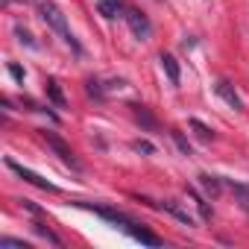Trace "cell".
Wrapping results in <instances>:
<instances>
[{"label": "cell", "mask_w": 249, "mask_h": 249, "mask_svg": "<svg viewBox=\"0 0 249 249\" xmlns=\"http://www.w3.org/2000/svg\"><path fill=\"white\" fill-rule=\"evenodd\" d=\"M47 97H50V103H53V106L65 108V94H62V88H59V82H56V79H47Z\"/></svg>", "instance_id": "4fadbf2b"}, {"label": "cell", "mask_w": 249, "mask_h": 249, "mask_svg": "<svg viewBox=\"0 0 249 249\" xmlns=\"http://www.w3.org/2000/svg\"><path fill=\"white\" fill-rule=\"evenodd\" d=\"M129 108H132V114H135V120H138V123H144V126H147V129H159V123H156V117L150 114V108H147V106H141V103H132Z\"/></svg>", "instance_id": "30bf717a"}, {"label": "cell", "mask_w": 249, "mask_h": 249, "mask_svg": "<svg viewBox=\"0 0 249 249\" xmlns=\"http://www.w3.org/2000/svg\"><path fill=\"white\" fill-rule=\"evenodd\" d=\"M33 229H36V231H38V234H41V237H47V240H50V243H56V246H62V237H59V234H53V231H50V229H47V226H44V223H36V226H33Z\"/></svg>", "instance_id": "2e32d148"}, {"label": "cell", "mask_w": 249, "mask_h": 249, "mask_svg": "<svg viewBox=\"0 0 249 249\" xmlns=\"http://www.w3.org/2000/svg\"><path fill=\"white\" fill-rule=\"evenodd\" d=\"M126 231H129V234H132L135 240H141L144 246H161V243H164V240H161V237H159L156 231L144 229L141 223H129V226H126Z\"/></svg>", "instance_id": "5b68a950"}, {"label": "cell", "mask_w": 249, "mask_h": 249, "mask_svg": "<svg viewBox=\"0 0 249 249\" xmlns=\"http://www.w3.org/2000/svg\"><path fill=\"white\" fill-rule=\"evenodd\" d=\"M161 68H164L167 79H170L173 85H179V62H176L170 53H161Z\"/></svg>", "instance_id": "8fae6325"}, {"label": "cell", "mask_w": 249, "mask_h": 249, "mask_svg": "<svg viewBox=\"0 0 249 249\" xmlns=\"http://www.w3.org/2000/svg\"><path fill=\"white\" fill-rule=\"evenodd\" d=\"M97 12L103 18H117L123 15V0H97Z\"/></svg>", "instance_id": "9c48e42d"}, {"label": "cell", "mask_w": 249, "mask_h": 249, "mask_svg": "<svg viewBox=\"0 0 249 249\" xmlns=\"http://www.w3.org/2000/svg\"><path fill=\"white\" fill-rule=\"evenodd\" d=\"M170 135H173V141H176V147H179V150H182L185 156H191V144H188V141L182 138V132H179V129H170Z\"/></svg>", "instance_id": "ac0fdd59"}, {"label": "cell", "mask_w": 249, "mask_h": 249, "mask_svg": "<svg viewBox=\"0 0 249 249\" xmlns=\"http://www.w3.org/2000/svg\"><path fill=\"white\" fill-rule=\"evenodd\" d=\"M126 24H129V30L135 33V38H141V41H147V38L153 36V24H150V18H147L141 9H129V12H126Z\"/></svg>", "instance_id": "277c9868"}, {"label": "cell", "mask_w": 249, "mask_h": 249, "mask_svg": "<svg viewBox=\"0 0 249 249\" xmlns=\"http://www.w3.org/2000/svg\"><path fill=\"white\" fill-rule=\"evenodd\" d=\"M191 129L196 132V138H199V141H211V138H214L211 126H205V123H202V120H196V117H191Z\"/></svg>", "instance_id": "9a60e30c"}, {"label": "cell", "mask_w": 249, "mask_h": 249, "mask_svg": "<svg viewBox=\"0 0 249 249\" xmlns=\"http://www.w3.org/2000/svg\"><path fill=\"white\" fill-rule=\"evenodd\" d=\"M41 18H44V24L73 50V53H82V47H79V41L73 38V33H71V27H68V18H65V12L53 3V0H44L41 3Z\"/></svg>", "instance_id": "6da1fadb"}, {"label": "cell", "mask_w": 249, "mask_h": 249, "mask_svg": "<svg viewBox=\"0 0 249 249\" xmlns=\"http://www.w3.org/2000/svg\"><path fill=\"white\" fill-rule=\"evenodd\" d=\"M91 211L97 214V217H103V220H108V223H114V226H123V229H126L129 223H135L132 217H126V214H123V211H117V208H106V205H91Z\"/></svg>", "instance_id": "8992f818"}, {"label": "cell", "mask_w": 249, "mask_h": 249, "mask_svg": "<svg viewBox=\"0 0 249 249\" xmlns=\"http://www.w3.org/2000/svg\"><path fill=\"white\" fill-rule=\"evenodd\" d=\"M9 73H12L18 82H24V68H21V65H9Z\"/></svg>", "instance_id": "7402d4cb"}, {"label": "cell", "mask_w": 249, "mask_h": 249, "mask_svg": "<svg viewBox=\"0 0 249 249\" xmlns=\"http://www.w3.org/2000/svg\"><path fill=\"white\" fill-rule=\"evenodd\" d=\"M188 191V196L194 199V205H196V211H199V217L202 220H211V208H208V202H205V196H199L196 194V188H185Z\"/></svg>", "instance_id": "7c38bea8"}, {"label": "cell", "mask_w": 249, "mask_h": 249, "mask_svg": "<svg viewBox=\"0 0 249 249\" xmlns=\"http://www.w3.org/2000/svg\"><path fill=\"white\" fill-rule=\"evenodd\" d=\"M159 208H164L167 214H173V217H176L179 223H185V226H196V220L191 217V211H185V208H182V205H179L176 199H164V202H161Z\"/></svg>", "instance_id": "ba28073f"}, {"label": "cell", "mask_w": 249, "mask_h": 249, "mask_svg": "<svg viewBox=\"0 0 249 249\" xmlns=\"http://www.w3.org/2000/svg\"><path fill=\"white\" fill-rule=\"evenodd\" d=\"M132 147H135V150H138V153H144V156H153V153H156V147H153V144H150V141H135V144H132Z\"/></svg>", "instance_id": "ffe728a7"}, {"label": "cell", "mask_w": 249, "mask_h": 249, "mask_svg": "<svg viewBox=\"0 0 249 249\" xmlns=\"http://www.w3.org/2000/svg\"><path fill=\"white\" fill-rule=\"evenodd\" d=\"M88 94H94V97H103V88H100V82L88 79Z\"/></svg>", "instance_id": "603a6c76"}, {"label": "cell", "mask_w": 249, "mask_h": 249, "mask_svg": "<svg viewBox=\"0 0 249 249\" xmlns=\"http://www.w3.org/2000/svg\"><path fill=\"white\" fill-rule=\"evenodd\" d=\"M0 246H3V249H9V246H15V249H30V243H24V240H18V237H3V240H0Z\"/></svg>", "instance_id": "d6986e66"}, {"label": "cell", "mask_w": 249, "mask_h": 249, "mask_svg": "<svg viewBox=\"0 0 249 249\" xmlns=\"http://www.w3.org/2000/svg\"><path fill=\"white\" fill-rule=\"evenodd\" d=\"M231 191L240 196V205L249 211V188H243V185H237V182H231Z\"/></svg>", "instance_id": "e0dca14e"}, {"label": "cell", "mask_w": 249, "mask_h": 249, "mask_svg": "<svg viewBox=\"0 0 249 249\" xmlns=\"http://www.w3.org/2000/svg\"><path fill=\"white\" fill-rule=\"evenodd\" d=\"M41 138L47 141V147H50V150H53V153H56V156H59V159L65 161V164H71L73 170H79V161H76L73 150H71V147H68V144H65V141H62V138L56 135V132H41Z\"/></svg>", "instance_id": "7a4b0ae2"}, {"label": "cell", "mask_w": 249, "mask_h": 249, "mask_svg": "<svg viewBox=\"0 0 249 249\" xmlns=\"http://www.w3.org/2000/svg\"><path fill=\"white\" fill-rule=\"evenodd\" d=\"M199 185L205 188V194H208V196H217V194H220V188H223V185H220V179H217V176H208V173H199Z\"/></svg>", "instance_id": "5bb4252c"}, {"label": "cell", "mask_w": 249, "mask_h": 249, "mask_svg": "<svg viewBox=\"0 0 249 249\" xmlns=\"http://www.w3.org/2000/svg\"><path fill=\"white\" fill-rule=\"evenodd\" d=\"M15 36L24 41V44H30V47H36V41H33V36L27 33V30H21V27H15Z\"/></svg>", "instance_id": "44dd1931"}, {"label": "cell", "mask_w": 249, "mask_h": 249, "mask_svg": "<svg viewBox=\"0 0 249 249\" xmlns=\"http://www.w3.org/2000/svg\"><path fill=\"white\" fill-rule=\"evenodd\" d=\"M6 167H9V170H15V173H18V176H21L24 182H30V185H36V188H41V191H50V194H56V191H59V188H56L53 182H47V179H41L38 173H33L30 167H24V164H18V161H12V159H6Z\"/></svg>", "instance_id": "3957f363"}, {"label": "cell", "mask_w": 249, "mask_h": 249, "mask_svg": "<svg viewBox=\"0 0 249 249\" xmlns=\"http://www.w3.org/2000/svg\"><path fill=\"white\" fill-rule=\"evenodd\" d=\"M214 91H217V97H220L223 103H229V106H231L234 111H240V108H243V103H240V97H237V91H234V88H231V85H229L226 79H220V82L214 85Z\"/></svg>", "instance_id": "52a82bcc"}]
</instances>
